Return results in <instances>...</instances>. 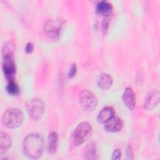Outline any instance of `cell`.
Here are the masks:
<instances>
[{"instance_id":"obj_1","label":"cell","mask_w":160,"mask_h":160,"mask_svg":"<svg viewBox=\"0 0 160 160\" xmlns=\"http://www.w3.org/2000/svg\"><path fill=\"white\" fill-rule=\"evenodd\" d=\"M44 147L42 136L38 133H31L24 138L22 149L26 156L32 159H37L41 157Z\"/></svg>"},{"instance_id":"obj_2","label":"cell","mask_w":160,"mask_h":160,"mask_svg":"<svg viewBox=\"0 0 160 160\" xmlns=\"http://www.w3.org/2000/svg\"><path fill=\"white\" fill-rule=\"evenodd\" d=\"M23 120V113L22 111L18 108H9L3 113L2 116V121L4 125L12 129L20 126Z\"/></svg>"},{"instance_id":"obj_3","label":"cell","mask_w":160,"mask_h":160,"mask_svg":"<svg viewBox=\"0 0 160 160\" xmlns=\"http://www.w3.org/2000/svg\"><path fill=\"white\" fill-rule=\"evenodd\" d=\"M92 129L88 122H82L76 127L73 136L74 144L79 146L89 139L92 134Z\"/></svg>"},{"instance_id":"obj_4","label":"cell","mask_w":160,"mask_h":160,"mask_svg":"<svg viewBox=\"0 0 160 160\" xmlns=\"http://www.w3.org/2000/svg\"><path fill=\"white\" fill-rule=\"evenodd\" d=\"M64 23V19L60 18L49 19L44 23V31L49 37L53 39H57L61 34Z\"/></svg>"},{"instance_id":"obj_5","label":"cell","mask_w":160,"mask_h":160,"mask_svg":"<svg viewBox=\"0 0 160 160\" xmlns=\"http://www.w3.org/2000/svg\"><path fill=\"white\" fill-rule=\"evenodd\" d=\"M79 102L83 110L91 112L96 108L98 99L92 92L88 89H84L79 94Z\"/></svg>"},{"instance_id":"obj_6","label":"cell","mask_w":160,"mask_h":160,"mask_svg":"<svg viewBox=\"0 0 160 160\" xmlns=\"http://www.w3.org/2000/svg\"><path fill=\"white\" fill-rule=\"evenodd\" d=\"M26 109L31 119L35 121L40 119L45 111L44 102L39 99H31L26 104Z\"/></svg>"},{"instance_id":"obj_7","label":"cell","mask_w":160,"mask_h":160,"mask_svg":"<svg viewBox=\"0 0 160 160\" xmlns=\"http://www.w3.org/2000/svg\"><path fill=\"white\" fill-rule=\"evenodd\" d=\"M2 69L4 76L9 81L14 80L16 68L13 53H8L2 55Z\"/></svg>"},{"instance_id":"obj_8","label":"cell","mask_w":160,"mask_h":160,"mask_svg":"<svg viewBox=\"0 0 160 160\" xmlns=\"http://www.w3.org/2000/svg\"><path fill=\"white\" fill-rule=\"evenodd\" d=\"M123 126L122 120L115 116H112L104 123V129L106 131L109 132H115L119 131Z\"/></svg>"},{"instance_id":"obj_9","label":"cell","mask_w":160,"mask_h":160,"mask_svg":"<svg viewBox=\"0 0 160 160\" xmlns=\"http://www.w3.org/2000/svg\"><path fill=\"white\" fill-rule=\"evenodd\" d=\"M122 101L126 108L132 111L136 106V96L131 88H126L122 94Z\"/></svg>"},{"instance_id":"obj_10","label":"cell","mask_w":160,"mask_h":160,"mask_svg":"<svg viewBox=\"0 0 160 160\" xmlns=\"http://www.w3.org/2000/svg\"><path fill=\"white\" fill-rule=\"evenodd\" d=\"M159 102V92L157 90H152L147 96L144 108L148 110H151L156 107Z\"/></svg>"},{"instance_id":"obj_11","label":"cell","mask_w":160,"mask_h":160,"mask_svg":"<svg viewBox=\"0 0 160 160\" xmlns=\"http://www.w3.org/2000/svg\"><path fill=\"white\" fill-rule=\"evenodd\" d=\"M95 11L98 16L107 18L112 12V6L111 4L107 1H101L97 3Z\"/></svg>"},{"instance_id":"obj_12","label":"cell","mask_w":160,"mask_h":160,"mask_svg":"<svg viewBox=\"0 0 160 160\" xmlns=\"http://www.w3.org/2000/svg\"><path fill=\"white\" fill-rule=\"evenodd\" d=\"M58 146V135L55 131H51L48 137L47 151L48 153L52 154L56 152Z\"/></svg>"},{"instance_id":"obj_13","label":"cell","mask_w":160,"mask_h":160,"mask_svg":"<svg viewBox=\"0 0 160 160\" xmlns=\"http://www.w3.org/2000/svg\"><path fill=\"white\" fill-rule=\"evenodd\" d=\"M113 82V79L109 74L102 72L101 73L96 80L98 86L102 89H107L109 88Z\"/></svg>"},{"instance_id":"obj_14","label":"cell","mask_w":160,"mask_h":160,"mask_svg":"<svg viewBox=\"0 0 160 160\" xmlns=\"http://www.w3.org/2000/svg\"><path fill=\"white\" fill-rule=\"evenodd\" d=\"M12 140L11 136L4 131L0 132V154L2 155L11 147Z\"/></svg>"},{"instance_id":"obj_15","label":"cell","mask_w":160,"mask_h":160,"mask_svg":"<svg viewBox=\"0 0 160 160\" xmlns=\"http://www.w3.org/2000/svg\"><path fill=\"white\" fill-rule=\"evenodd\" d=\"M114 111L112 108L110 106H106L103 108L99 112L98 116V121L99 123L104 124L108 119L114 116Z\"/></svg>"},{"instance_id":"obj_16","label":"cell","mask_w":160,"mask_h":160,"mask_svg":"<svg viewBox=\"0 0 160 160\" xmlns=\"http://www.w3.org/2000/svg\"><path fill=\"white\" fill-rule=\"evenodd\" d=\"M84 156L86 159H96L98 158L96 145L94 142H91L88 144L85 149Z\"/></svg>"},{"instance_id":"obj_17","label":"cell","mask_w":160,"mask_h":160,"mask_svg":"<svg viewBox=\"0 0 160 160\" xmlns=\"http://www.w3.org/2000/svg\"><path fill=\"white\" fill-rule=\"evenodd\" d=\"M6 91L10 95L16 96L19 92V88L14 80H11L9 81L6 86Z\"/></svg>"},{"instance_id":"obj_18","label":"cell","mask_w":160,"mask_h":160,"mask_svg":"<svg viewBox=\"0 0 160 160\" xmlns=\"http://www.w3.org/2000/svg\"><path fill=\"white\" fill-rule=\"evenodd\" d=\"M77 66L76 64H72L69 69L68 76L69 78H72L76 74Z\"/></svg>"},{"instance_id":"obj_19","label":"cell","mask_w":160,"mask_h":160,"mask_svg":"<svg viewBox=\"0 0 160 160\" xmlns=\"http://www.w3.org/2000/svg\"><path fill=\"white\" fill-rule=\"evenodd\" d=\"M121 158V151L119 149H116L112 153L111 159L112 160H119Z\"/></svg>"},{"instance_id":"obj_20","label":"cell","mask_w":160,"mask_h":160,"mask_svg":"<svg viewBox=\"0 0 160 160\" xmlns=\"http://www.w3.org/2000/svg\"><path fill=\"white\" fill-rule=\"evenodd\" d=\"M109 21L107 18H104L102 21V31L103 32L104 34H106L108 27H109Z\"/></svg>"},{"instance_id":"obj_21","label":"cell","mask_w":160,"mask_h":160,"mask_svg":"<svg viewBox=\"0 0 160 160\" xmlns=\"http://www.w3.org/2000/svg\"><path fill=\"white\" fill-rule=\"evenodd\" d=\"M126 158L128 159H132L134 158L133 157V151L130 146H128L126 148Z\"/></svg>"},{"instance_id":"obj_22","label":"cell","mask_w":160,"mask_h":160,"mask_svg":"<svg viewBox=\"0 0 160 160\" xmlns=\"http://www.w3.org/2000/svg\"><path fill=\"white\" fill-rule=\"evenodd\" d=\"M33 49H34L33 44L31 42L27 43V44L26 45V47H25V51L27 53H31L33 51Z\"/></svg>"}]
</instances>
